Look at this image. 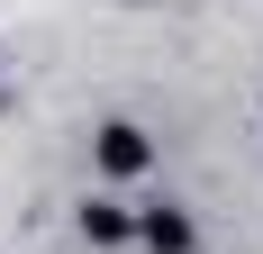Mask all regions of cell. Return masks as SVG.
Wrapping results in <instances>:
<instances>
[{"label": "cell", "mask_w": 263, "mask_h": 254, "mask_svg": "<svg viewBox=\"0 0 263 254\" xmlns=\"http://www.w3.org/2000/svg\"><path fill=\"white\" fill-rule=\"evenodd\" d=\"M91 164H100L109 182H136V173H145V164H155V136H145V127H136V118H109L100 136H91Z\"/></svg>", "instance_id": "6da1fadb"}, {"label": "cell", "mask_w": 263, "mask_h": 254, "mask_svg": "<svg viewBox=\"0 0 263 254\" xmlns=\"http://www.w3.org/2000/svg\"><path fill=\"white\" fill-rule=\"evenodd\" d=\"M136 245H155V254H191L200 236H191V218L173 200H155V209H136Z\"/></svg>", "instance_id": "7a4b0ae2"}, {"label": "cell", "mask_w": 263, "mask_h": 254, "mask_svg": "<svg viewBox=\"0 0 263 254\" xmlns=\"http://www.w3.org/2000/svg\"><path fill=\"white\" fill-rule=\"evenodd\" d=\"M82 236H91V245H136V209H118V200H82Z\"/></svg>", "instance_id": "3957f363"}]
</instances>
